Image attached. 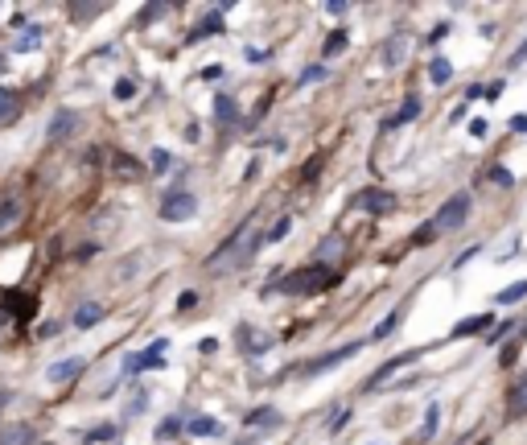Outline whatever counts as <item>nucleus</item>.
<instances>
[{
    "instance_id": "412c9836",
    "label": "nucleus",
    "mask_w": 527,
    "mask_h": 445,
    "mask_svg": "<svg viewBox=\"0 0 527 445\" xmlns=\"http://www.w3.org/2000/svg\"><path fill=\"white\" fill-rule=\"evenodd\" d=\"M38 45H42V25H29V29L17 38L13 50H17V54H29V50H38Z\"/></svg>"
},
{
    "instance_id": "79ce46f5",
    "label": "nucleus",
    "mask_w": 527,
    "mask_h": 445,
    "mask_svg": "<svg viewBox=\"0 0 527 445\" xmlns=\"http://www.w3.org/2000/svg\"><path fill=\"white\" fill-rule=\"evenodd\" d=\"M498 95H503V83H490V87H486V95H482V99H498Z\"/></svg>"
},
{
    "instance_id": "a19ab883",
    "label": "nucleus",
    "mask_w": 527,
    "mask_h": 445,
    "mask_svg": "<svg viewBox=\"0 0 527 445\" xmlns=\"http://www.w3.org/2000/svg\"><path fill=\"white\" fill-rule=\"evenodd\" d=\"M198 351H202V355H211V351H219V342H215V338H202V342H198Z\"/></svg>"
},
{
    "instance_id": "c756f323",
    "label": "nucleus",
    "mask_w": 527,
    "mask_h": 445,
    "mask_svg": "<svg viewBox=\"0 0 527 445\" xmlns=\"http://www.w3.org/2000/svg\"><path fill=\"white\" fill-rule=\"evenodd\" d=\"M326 75H330V70H326V66H305V70H301V79H297V83H301V87H309V83H321V79H326Z\"/></svg>"
},
{
    "instance_id": "f8f14e48",
    "label": "nucleus",
    "mask_w": 527,
    "mask_h": 445,
    "mask_svg": "<svg viewBox=\"0 0 527 445\" xmlns=\"http://www.w3.org/2000/svg\"><path fill=\"white\" fill-rule=\"evenodd\" d=\"M103 313H107L103 301H83V306L75 310V326H79V330H91L95 322H103Z\"/></svg>"
},
{
    "instance_id": "72a5a7b5",
    "label": "nucleus",
    "mask_w": 527,
    "mask_h": 445,
    "mask_svg": "<svg viewBox=\"0 0 527 445\" xmlns=\"http://www.w3.org/2000/svg\"><path fill=\"white\" fill-rule=\"evenodd\" d=\"M490 181H494V186H515V174L498 165V169H490Z\"/></svg>"
},
{
    "instance_id": "b1692460",
    "label": "nucleus",
    "mask_w": 527,
    "mask_h": 445,
    "mask_svg": "<svg viewBox=\"0 0 527 445\" xmlns=\"http://www.w3.org/2000/svg\"><path fill=\"white\" fill-rule=\"evenodd\" d=\"M148 169H153V174H169V169H174V157H169L165 149H153V157H148Z\"/></svg>"
},
{
    "instance_id": "58836bf2",
    "label": "nucleus",
    "mask_w": 527,
    "mask_h": 445,
    "mask_svg": "<svg viewBox=\"0 0 527 445\" xmlns=\"http://www.w3.org/2000/svg\"><path fill=\"white\" fill-rule=\"evenodd\" d=\"M527 62V42L519 45V50H515V54H511V66H524Z\"/></svg>"
},
{
    "instance_id": "9b49d317",
    "label": "nucleus",
    "mask_w": 527,
    "mask_h": 445,
    "mask_svg": "<svg viewBox=\"0 0 527 445\" xmlns=\"http://www.w3.org/2000/svg\"><path fill=\"white\" fill-rule=\"evenodd\" d=\"M219 33H222V8H219V13H211V17H202V21H198V29L185 38V45L202 42V38H219Z\"/></svg>"
},
{
    "instance_id": "0eeeda50",
    "label": "nucleus",
    "mask_w": 527,
    "mask_h": 445,
    "mask_svg": "<svg viewBox=\"0 0 527 445\" xmlns=\"http://www.w3.org/2000/svg\"><path fill=\"white\" fill-rule=\"evenodd\" d=\"M79 371H83V359H58V363L45 367V379H49V384H70Z\"/></svg>"
},
{
    "instance_id": "4be33fe9",
    "label": "nucleus",
    "mask_w": 527,
    "mask_h": 445,
    "mask_svg": "<svg viewBox=\"0 0 527 445\" xmlns=\"http://www.w3.org/2000/svg\"><path fill=\"white\" fill-rule=\"evenodd\" d=\"M429 79H433L437 87H445V83L453 79V66H449V58H433V62H429Z\"/></svg>"
},
{
    "instance_id": "a878e982",
    "label": "nucleus",
    "mask_w": 527,
    "mask_h": 445,
    "mask_svg": "<svg viewBox=\"0 0 527 445\" xmlns=\"http://www.w3.org/2000/svg\"><path fill=\"white\" fill-rule=\"evenodd\" d=\"M112 437H120V425H99V429H91V433H83V442H112Z\"/></svg>"
},
{
    "instance_id": "f257e3e1",
    "label": "nucleus",
    "mask_w": 527,
    "mask_h": 445,
    "mask_svg": "<svg viewBox=\"0 0 527 445\" xmlns=\"http://www.w3.org/2000/svg\"><path fill=\"white\" fill-rule=\"evenodd\" d=\"M338 276L330 272V268H297V272H289V276H280V280H272L264 293H289V297H309V293H321V289H330Z\"/></svg>"
},
{
    "instance_id": "c85d7f7f",
    "label": "nucleus",
    "mask_w": 527,
    "mask_h": 445,
    "mask_svg": "<svg viewBox=\"0 0 527 445\" xmlns=\"http://www.w3.org/2000/svg\"><path fill=\"white\" fill-rule=\"evenodd\" d=\"M395 322H399V310H392L383 322H379V326H375V338H392V334H395Z\"/></svg>"
},
{
    "instance_id": "6e6552de",
    "label": "nucleus",
    "mask_w": 527,
    "mask_h": 445,
    "mask_svg": "<svg viewBox=\"0 0 527 445\" xmlns=\"http://www.w3.org/2000/svg\"><path fill=\"white\" fill-rule=\"evenodd\" d=\"M75 124H79V112H75V107H62V112L49 120L45 136H49V140H66V136L75 133Z\"/></svg>"
},
{
    "instance_id": "cd10ccee",
    "label": "nucleus",
    "mask_w": 527,
    "mask_h": 445,
    "mask_svg": "<svg viewBox=\"0 0 527 445\" xmlns=\"http://www.w3.org/2000/svg\"><path fill=\"white\" fill-rule=\"evenodd\" d=\"M342 45H346V29H334V33L326 38V45H321V58H334Z\"/></svg>"
},
{
    "instance_id": "e433bc0d",
    "label": "nucleus",
    "mask_w": 527,
    "mask_h": 445,
    "mask_svg": "<svg viewBox=\"0 0 527 445\" xmlns=\"http://www.w3.org/2000/svg\"><path fill=\"white\" fill-rule=\"evenodd\" d=\"M486 128H490L486 120H470V136H474V140H482V136H486Z\"/></svg>"
},
{
    "instance_id": "6ab92c4d",
    "label": "nucleus",
    "mask_w": 527,
    "mask_h": 445,
    "mask_svg": "<svg viewBox=\"0 0 527 445\" xmlns=\"http://www.w3.org/2000/svg\"><path fill=\"white\" fill-rule=\"evenodd\" d=\"M0 445H33V429H29V425H8L4 437H0Z\"/></svg>"
},
{
    "instance_id": "1a4fd4ad",
    "label": "nucleus",
    "mask_w": 527,
    "mask_h": 445,
    "mask_svg": "<svg viewBox=\"0 0 527 445\" xmlns=\"http://www.w3.org/2000/svg\"><path fill=\"white\" fill-rule=\"evenodd\" d=\"M416 116H420V99H416V95H408V99H404V107H399L395 116H388V120H383V133H395V128L412 124Z\"/></svg>"
},
{
    "instance_id": "aec40b11",
    "label": "nucleus",
    "mask_w": 527,
    "mask_h": 445,
    "mask_svg": "<svg viewBox=\"0 0 527 445\" xmlns=\"http://www.w3.org/2000/svg\"><path fill=\"white\" fill-rule=\"evenodd\" d=\"M486 326H494V317L490 313H478V317H466L457 330H453V338H466V334H478V330H486Z\"/></svg>"
},
{
    "instance_id": "7c9ffc66",
    "label": "nucleus",
    "mask_w": 527,
    "mask_h": 445,
    "mask_svg": "<svg viewBox=\"0 0 527 445\" xmlns=\"http://www.w3.org/2000/svg\"><path fill=\"white\" fill-rule=\"evenodd\" d=\"M177 433H181V421H177V416H165V421L157 425V437H161V442H165V437H177Z\"/></svg>"
},
{
    "instance_id": "5701e85b",
    "label": "nucleus",
    "mask_w": 527,
    "mask_h": 445,
    "mask_svg": "<svg viewBox=\"0 0 527 445\" xmlns=\"http://www.w3.org/2000/svg\"><path fill=\"white\" fill-rule=\"evenodd\" d=\"M524 297H527V280H515V285H507V289L498 293L503 306H515V301H524Z\"/></svg>"
},
{
    "instance_id": "a211bd4d",
    "label": "nucleus",
    "mask_w": 527,
    "mask_h": 445,
    "mask_svg": "<svg viewBox=\"0 0 527 445\" xmlns=\"http://www.w3.org/2000/svg\"><path fill=\"white\" fill-rule=\"evenodd\" d=\"M17 112H21V99H17V91L0 87V124H8V120H17Z\"/></svg>"
},
{
    "instance_id": "dca6fc26",
    "label": "nucleus",
    "mask_w": 527,
    "mask_h": 445,
    "mask_svg": "<svg viewBox=\"0 0 527 445\" xmlns=\"http://www.w3.org/2000/svg\"><path fill=\"white\" fill-rule=\"evenodd\" d=\"M215 120H219V124H227V128L239 120V103H235L231 95H215Z\"/></svg>"
},
{
    "instance_id": "2f4dec72",
    "label": "nucleus",
    "mask_w": 527,
    "mask_h": 445,
    "mask_svg": "<svg viewBox=\"0 0 527 445\" xmlns=\"http://www.w3.org/2000/svg\"><path fill=\"white\" fill-rule=\"evenodd\" d=\"M289 227H293V219H280L272 231H268V235H264V239H268V243H276V239H284V235H289Z\"/></svg>"
},
{
    "instance_id": "bb28decb",
    "label": "nucleus",
    "mask_w": 527,
    "mask_h": 445,
    "mask_svg": "<svg viewBox=\"0 0 527 445\" xmlns=\"http://www.w3.org/2000/svg\"><path fill=\"white\" fill-rule=\"evenodd\" d=\"M17 215H21V206H17L13 198H4V202H0V231H8V227L17 222Z\"/></svg>"
},
{
    "instance_id": "4c0bfd02",
    "label": "nucleus",
    "mask_w": 527,
    "mask_h": 445,
    "mask_svg": "<svg viewBox=\"0 0 527 445\" xmlns=\"http://www.w3.org/2000/svg\"><path fill=\"white\" fill-rule=\"evenodd\" d=\"M346 421H351V408H346V412H338V416H334V425H330V433H342V425H346Z\"/></svg>"
},
{
    "instance_id": "7ed1b4c3",
    "label": "nucleus",
    "mask_w": 527,
    "mask_h": 445,
    "mask_svg": "<svg viewBox=\"0 0 527 445\" xmlns=\"http://www.w3.org/2000/svg\"><path fill=\"white\" fill-rule=\"evenodd\" d=\"M198 215V198L190 194V190H169L165 198H161V219L165 222H185Z\"/></svg>"
},
{
    "instance_id": "f3484780",
    "label": "nucleus",
    "mask_w": 527,
    "mask_h": 445,
    "mask_svg": "<svg viewBox=\"0 0 527 445\" xmlns=\"http://www.w3.org/2000/svg\"><path fill=\"white\" fill-rule=\"evenodd\" d=\"M185 429H190L194 437H222V421H215V416H194Z\"/></svg>"
},
{
    "instance_id": "9d476101",
    "label": "nucleus",
    "mask_w": 527,
    "mask_h": 445,
    "mask_svg": "<svg viewBox=\"0 0 527 445\" xmlns=\"http://www.w3.org/2000/svg\"><path fill=\"white\" fill-rule=\"evenodd\" d=\"M412 359H416V355H395V359H388V363H383V367H379V371L367 379V392H379V384H388L395 371H399V367H408Z\"/></svg>"
},
{
    "instance_id": "2eb2a0df",
    "label": "nucleus",
    "mask_w": 527,
    "mask_h": 445,
    "mask_svg": "<svg viewBox=\"0 0 527 445\" xmlns=\"http://www.w3.org/2000/svg\"><path fill=\"white\" fill-rule=\"evenodd\" d=\"M276 421H280V412H276L272 404H260V408H252V412H247V421H243V425H252V429H272Z\"/></svg>"
},
{
    "instance_id": "20e7f679",
    "label": "nucleus",
    "mask_w": 527,
    "mask_h": 445,
    "mask_svg": "<svg viewBox=\"0 0 527 445\" xmlns=\"http://www.w3.org/2000/svg\"><path fill=\"white\" fill-rule=\"evenodd\" d=\"M358 351H362V342H346V347H338V351H330V355H321V359H313V363H305V367H301V375H305V379H313V375H326V371H334L338 363L354 359Z\"/></svg>"
},
{
    "instance_id": "423d86ee",
    "label": "nucleus",
    "mask_w": 527,
    "mask_h": 445,
    "mask_svg": "<svg viewBox=\"0 0 527 445\" xmlns=\"http://www.w3.org/2000/svg\"><path fill=\"white\" fill-rule=\"evenodd\" d=\"M354 206H362V211H371V215H388V211H395V198L388 190H362V194L354 198Z\"/></svg>"
},
{
    "instance_id": "ddd939ff",
    "label": "nucleus",
    "mask_w": 527,
    "mask_h": 445,
    "mask_svg": "<svg viewBox=\"0 0 527 445\" xmlns=\"http://www.w3.org/2000/svg\"><path fill=\"white\" fill-rule=\"evenodd\" d=\"M239 347H243L247 355H264V351H272V338H268V334H256L252 326H243V330H239Z\"/></svg>"
},
{
    "instance_id": "f03ea898",
    "label": "nucleus",
    "mask_w": 527,
    "mask_h": 445,
    "mask_svg": "<svg viewBox=\"0 0 527 445\" xmlns=\"http://www.w3.org/2000/svg\"><path fill=\"white\" fill-rule=\"evenodd\" d=\"M466 219H470V194H453L437 215H433L429 227H433V235H449V231H461Z\"/></svg>"
},
{
    "instance_id": "c9c22d12",
    "label": "nucleus",
    "mask_w": 527,
    "mask_h": 445,
    "mask_svg": "<svg viewBox=\"0 0 527 445\" xmlns=\"http://www.w3.org/2000/svg\"><path fill=\"white\" fill-rule=\"evenodd\" d=\"M399 50H404V42H388V50H383V66H395Z\"/></svg>"
},
{
    "instance_id": "4468645a",
    "label": "nucleus",
    "mask_w": 527,
    "mask_h": 445,
    "mask_svg": "<svg viewBox=\"0 0 527 445\" xmlns=\"http://www.w3.org/2000/svg\"><path fill=\"white\" fill-rule=\"evenodd\" d=\"M507 416H515V421L527 416V375L515 384V388H511V392H507Z\"/></svg>"
},
{
    "instance_id": "393cba45",
    "label": "nucleus",
    "mask_w": 527,
    "mask_h": 445,
    "mask_svg": "<svg viewBox=\"0 0 527 445\" xmlns=\"http://www.w3.org/2000/svg\"><path fill=\"white\" fill-rule=\"evenodd\" d=\"M437 416H441V404H429L425 408V429H420V442H429L437 433Z\"/></svg>"
},
{
    "instance_id": "473e14b6",
    "label": "nucleus",
    "mask_w": 527,
    "mask_h": 445,
    "mask_svg": "<svg viewBox=\"0 0 527 445\" xmlns=\"http://www.w3.org/2000/svg\"><path fill=\"white\" fill-rule=\"evenodd\" d=\"M165 13H169L165 4H148V8H140V21L148 25V21H157V17H165Z\"/></svg>"
},
{
    "instance_id": "f704fd0d",
    "label": "nucleus",
    "mask_w": 527,
    "mask_h": 445,
    "mask_svg": "<svg viewBox=\"0 0 527 445\" xmlns=\"http://www.w3.org/2000/svg\"><path fill=\"white\" fill-rule=\"evenodd\" d=\"M132 95H136V83H132V79H120V83H116V99H124V103H128Z\"/></svg>"
},
{
    "instance_id": "ea45409f",
    "label": "nucleus",
    "mask_w": 527,
    "mask_h": 445,
    "mask_svg": "<svg viewBox=\"0 0 527 445\" xmlns=\"http://www.w3.org/2000/svg\"><path fill=\"white\" fill-rule=\"evenodd\" d=\"M194 301H198V297H194V293H181V297H177V310H190V306H194Z\"/></svg>"
},
{
    "instance_id": "39448f33",
    "label": "nucleus",
    "mask_w": 527,
    "mask_h": 445,
    "mask_svg": "<svg viewBox=\"0 0 527 445\" xmlns=\"http://www.w3.org/2000/svg\"><path fill=\"white\" fill-rule=\"evenodd\" d=\"M165 347H169V342H165V338H157V342H153V347H148V351H140V355H128V363H124V371H144V367H153V371H157V367H165Z\"/></svg>"
}]
</instances>
